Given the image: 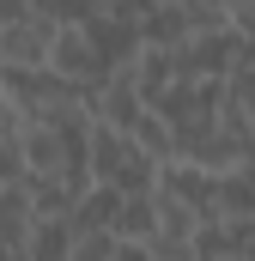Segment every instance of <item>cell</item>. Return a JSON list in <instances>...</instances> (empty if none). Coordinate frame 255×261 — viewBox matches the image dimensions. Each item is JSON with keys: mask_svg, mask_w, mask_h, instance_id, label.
<instances>
[{"mask_svg": "<svg viewBox=\"0 0 255 261\" xmlns=\"http://www.w3.org/2000/svg\"><path fill=\"white\" fill-rule=\"evenodd\" d=\"M243 261H255V249H243Z\"/></svg>", "mask_w": 255, "mask_h": 261, "instance_id": "2e32d148", "label": "cell"}, {"mask_svg": "<svg viewBox=\"0 0 255 261\" xmlns=\"http://www.w3.org/2000/svg\"><path fill=\"white\" fill-rule=\"evenodd\" d=\"M243 37L231 31V24H219V31H194L183 37L176 49H170V67H176V79H231V67L243 61Z\"/></svg>", "mask_w": 255, "mask_h": 261, "instance_id": "6da1fadb", "label": "cell"}, {"mask_svg": "<svg viewBox=\"0 0 255 261\" xmlns=\"http://www.w3.org/2000/svg\"><path fill=\"white\" fill-rule=\"evenodd\" d=\"M176 261H194V255H176Z\"/></svg>", "mask_w": 255, "mask_h": 261, "instance_id": "e0dca14e", "label": "cell"}, {"mask_svg": "<svg viewBox=\"0 0 255 261\" xmlns=\"http://www.w3.org/2000/svg\"><path fill=\"white\" fill-rule=\"evenodd\" d=\"M6 122H12V103H6V91H0V128H6Z\"/></svg>", "mask_w": 255, "mask_h": 261, "instance_id": "9a60e30c", "label": "cell"}, {"mask_svg": "<svg viewBox=\"0 0 255 261\" xmlns=\"http://www.w3.org/2000/svg\"><path fill=\"white\" fill-rule=\"evenodd\" d=\"M152 189L170 195L183 213H194V219H213V206H219V170L189 164V158H170V164H158V182H152Z\"/></svg>", "mask_w": 255, "mask_h": 261, "instance_id": "7a4b0ae2", "label": "cell"}, {"mask_svg": "<svg viewBox=\"0 0 255 261\" xmlns=\"http://www.w3.org/2000/svg\"><path fill=\"white\" fill-rule=\"evenodd\" d=\"M110 255H116V237H110V231H97V237H79L67 261H110Z\"/></svg>", "mask_w": 255, "mask_h": 261, "instance_id": "7c38bea8", "label": "cell"}, {"mask_svg": "<svg viewBox=\"0 0 255 261\" xmlns=\"http://www.w3.org/2000/svg\"><path fill=\"white\" fill-rule=\"evenodd\" d=\"M110 261H152V249H146V243H116Z\"/></svg>", "mask_w": 255, "mask_h": 261, "instance_id": "5bb4252c", "label": "cell"}, {"mask_svg": "<svg viewBox=\"0 0 255 261\" xmlns=\"http://www.w3.org/2000/svg\"><path fill=\"white\" fill-rule=\"evenodd\" d=\"M79 31L91 37V49H97V61L110 67H128L134 61V49H140V24H128V18H110V12H85L79 18Z\"/></svg>", "mask_w": 255, "mask_h": 261, "instance_id": "277c9868", "label": "cell"}, {"mask_svg": "<svg viewBox=\"0 0 255 261\" xmlns=\"http://www.w3.org/2000/svg\"><path fill=\"white\" fill-rule=\"evenodd\" d=\"M116 206H122V195H116V189L91 182L85 195L73 200V213H67V219H73V231H79V237H97V231H110V225H116Z\"/></svg>", "mask_w": 255, "mask_h": 261, "instance_id": "52a82bcc", "label": "cell"}, {"mask_svg": "<svg viewBox=\"0 0 255 261\" xmlns=\"http://www.w3.org/2000/svg\"><path fill=\"white\" fill-rule=\"evenodd\" d=\"M73 243H79L73 219H31V231H24V255L31 261H67Z\"/></svg>", "mask_w": 255, "mask_h": 261, "instance_id": "8992f818", "label": "cell"}, {"mask_svg": "<svg viewBox=\"0 0 255 261\" xmlns=\"http://www.w3.org/2000/svg\"><path fill=\"white\" fill-rule=\"evenodd\" d=\"M55 43V18H24V24H0V67H43Z\"/></svg>", "mask_w": 255, "mask_h": 261, "instance_id": "5b68a950", "label": "cell"}, {"mask_svg": "<svg viewBox=\"0 0 255 261\" xmlns=\"http://www.w3.org/2000/svg\"><path fill=\"white\" fill-rule=\"evenodd\" d=\"M152 231H158V206H152V189H146V195H122L110 237H116V243H146Z\"/></svg>", "mask_w": 255, "mask_h": 261, "instance_id": "9c48e42d", "label": "cell"}, {"mask_svg": "<svg viewBox=\"0 0 255 261\" xmlns=\"http://www.w3.org/2000/svg\"><path fill=\"white\" fill-rule=\"evenodd\" d=\"M49 73H61L67 85H79V91H91L110 67L97 61V49H91V37L79 31V24H55V43H49Z\"/></svg>", "mask_w": 255, "mask_h": 261, "instance_id": "3957f363", "label": "cell"}, {"mask_svg": "<svg viewBox=\"0 0 255 261\" xmlns=\"http://www.w3.org/2000/svg\"><path fill=\"white\" fill-rule=\"evenodd\" d=\"M18 128H24V116L12 110V122L0 128V189H18L31 170H24V146H18Z\"/></svg>", "mask_w": 255, "mask_h": 261, "instance_id": "8fae6325", "label": "cell"}, {"mask_svg": "<svg viewBox=\"0 0 255 261\" xmlns=\"http://www.w3.org/2000/svg\"><path fill=\"white\" fill-rule=\"evenodd\" d=\"M122 73L134 79V91H140L146 103H152V97H158V91L176 79V67H170V49H152V43H140V49H134V61H128Z\"/></svg>", "mask_w": 255, "mask_h": 261, "instance_id": "ba28073f", "label": "cell"}, {"mask_svg": "<svg viewBox=\"0 0 255 261\" xmlns=\"http://www.w3.org/2000/svg\"><path fill=\"white\" fill-rule=\"evenodd\" d=\"M128 140H134L152 164H170V158H176V134H170V122H164V116H152V110H140V116H134Z\"/></svg>", "mask_w": 255, "mask_h": 261, "instance_id": "30bf717a", "label": "cell"}, {"mask_svg": "<svg viewBox=\"0 0 255 261\" xmlns=\"http://www.w3.org/2000/svg\"><path fill=\"white\" fill-rule=\"evenodd\" d=\"M225 18H231V31H237L243 43H255V0H231V12H225Z\"/></svg>", "mask_w": 255, "mask_h": 261, "instance_id": "4fadbf2b", "label": "cell"}]
</instances>
